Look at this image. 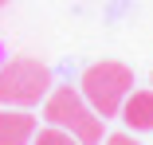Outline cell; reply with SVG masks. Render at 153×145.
I'll use <instances>...</instances> for the list:
<instances>
[{"mask_svg":"<svg viewBox=\"0 0 153 145\" xmlns=\"http://www.w3.org/2000/svg\"><path fill=\"white\" fill-rule=\"evenodd\" d=\"M43 122L55 129H67L79 145H102V122L90 102L79 94V86H51V94L43 98Z\"/></svg>","mask_w":153,"mask_h":145,"instance_id":"cell-1","label":"cell"},{"mask_svg":"<svg viewBox=\"0 0 153 145\" xmlns=\"http://www.w3.org/2000/svg\"><path fill=\"white\" fill-rule=\"evenodd\" d=\"M134 90V71L118 59H102V63H90L79 78V94L90 102V110L98 118H118L122 102Z\"/></svg>","mask_w":153,"mask_h":145,"instance_id":"cell-2","label":"cell"},{"mask_svg":"<svg viewBox=\"0 0 153 145\" xmlns=\"http://www.w3.org/2000/svg\"><path fill=\"white\" fill-rule=\"evenodd\" d=\"M51 94V71L47 63L32 55H16V59L0 63V106L32 110Z\"/></svg>","mask_w":153,"mask_h":145,"instance_id":"cell-3","label":"cell"},{"mask_svg":"<svg viewBox=\"0 0 153 145\" xmlns=\"http://www.w3.org/2000/svg\"><path fill=\"white\" fill-rule=\"evenodd\" d=\"M36 114L16 110V106H0V145H32L36 137Z\"/></svg>","mask_w":153,"mask_h":145,"instance_id":"cell-4","label":"cell"},{"mask_svg":"<svg viewBox=\"0 0 153 145\" xmlns=\"http://www.w3.org/2000/svg\"><path fill=\"white\" fill-rule=\"evenodd\" d=\"M122 122L130 126V133L153 129V90H130L122 102Z\"/></svg>","mask_w":153,"mask_h":145,"instance_id":"cell-5","label":"cell"},{"mask_svg":"<svg viewBox=\"0 0 153 145\" xmlns=\"http://www.w3.org/2000/svg\"><path fill=\"white\" fill-rule=\"evenodd\" d=\"M32 145H79L67 129H55V126H43V129H36V137H32Z\"/></svg>","mask_w":153,"mask_h":145,"instance_id":"cell-6","label":"cell"},{"mask_svg":"<svg viewBox=\"0 0 153 145\" xmlns=\"http://www.w3.org/2000/svg\"><path fill=\"white\" fill-rule=\"evenodd\" d=\"M102 145H141L134 133H110V137H102Z\"/></svg>","mask_w":153,"mask_h":145,"instance_id":"cell-7","label":"cell"},{"mask_svg":"<svg viewBox=\"0 0 153 145\" xmlns=\"http://www.w3.org/2000/svg\"><path fill=\"white\" fill-rule=\"evenodd\" d=\"M4 4H8V0H0V8H4Z\"/></svg>","mask_w":153,"mask_h":145,"instance_id":"cell-8","label":"cell"}]
</instances>
